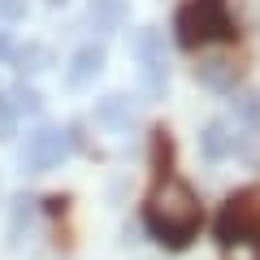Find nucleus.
<instances>
[{
	"label": "nucleus",
	"mask_w": 260,
	"mask_h": 260,
	"mask_svg": "<svg viewBox=\"0 0 260 260\" xmlns=\"http://www.w3.org/2000/svg\"><path fill=\"white\" fill-rule=\"evenodd\" d=\"M143 221H148V230L156 234L169 251H182L186 243L200 234L204 213H200V200H195V191L182 178H165V182H156V191L148 195Z\"/></svg>",
	"instance_id": "f257e3e1"
},
{
	"label": "nucleus",
	"mask_w": 260,
	"mask_h": 260,
	"mask_svg": "<svg viewBox=\"0 0 260 260\" xmlns=\"http://www.w3.org/2000/svg\"><path fill=\"white\" fill-rule=\"evenodd\" d=\"M178 44L182 48H204V44H230L239 35L225 0H186L174 18Z\"/></svg>",
	"instance_id": "f03ea898"
},
{
	"label": "nucleus",
	"mask_w": 260,
	"mask_h": 260,
	"mask_svg": "<svg viewBox=\"0 0 260 260\" xmlns=\"http://www.w3.org/2000/svg\"><path fill=\"white\" fill-rule=\"evenodd\" d=\"M135 56H139V83H143V95L148 100H165V87H169V61H165V39L160 30L143 26L135 35Z\"/></svg>",
	"instance_id": "7ed1b4c3"
},
{
	"label": "nucleus",
	"mask_w": 260,
	"mask_h": 260,
	"mask_svg": "<svg viewBox=\"0 0 260 260\" xmlns=\"http://www.w3.org/2000/svg\"><path fill=\"white\" fill-rule=\"evenodd\" d=\"M65 156H70V130H61V126H39L26 139V148H22L26 174H48V169H56Z\"/></svg>",
	"instance_id": "20e7f679"
},
{
	"label": "nucleus",
	"mask_w": 260,
	"mask_h": 260,
	"mask_svg": "<svg viewBox=\"0 0 260 260\" xmlns=\"http://www.w3.org/2000/svg\"><path fill=\"white\" fill-rule=\"evenodd\" d=\"M260 230V208H256V195H234L230 204L221 208L217 217V239L221 247H239V243H251Z\"/></svg>",
	"instance_id": "39448f33"
},
{
	"label": "nucleus",
	"mask_w": 260,
	"mask_h": 260,
	"mask_svg": "<svg viewBox=\"0 0 260 260\" xmlns=\"http://www.w3.org/2000/svg\"><path fill=\"white\" fill-rule=\"evenodd\" d=\"M100 74H104V48L100 44H83L70 56V65H65V87H70V91H83V87H91Z\"/></svg>",
	"instance_id": "423d86ee"
},
{
	"label": "nucleus",
	"mask_w": 260,
	"mask_h": 260,
	"mask_svg": "<svg viewBox=\"0 0 260 260\" xmlns=\"http://www.w3.org/2000/svg\"><path fill=\"white\" fill-rule=\"evenodd\" d=\"M195 78H200V87H208V91L234 95V87H239V65H234L230 56H204V61L195 65Z\"/></svg>",
	"instance_id": "0eeeda50"
},
{
	"label": "nucleus",
	"mask_w": 260,
	"mask_h": 260,
	"mask_svg": "<svg viewBox=\"0 0 260 260\" xmlns=\"http://www.w3.org/2000/svg\"><path fill=\"white\" fill-rule=\"evenodd\" d=\"M234 148H239V135L230 130V121H208V126L200 130V152H204L208 160L230 156Z\"/></svg>",
	"instance_id": "6e6552de"
},
{
	"label": "nucleus",
	"mask_w": 260,
	"mask_h": 260,
	"mask_svg": "<svg viewBox=\"0 0 260 260\" xmlns=\"http://www.w3.org/2000/svg\"><path fill=\"white\" fill-rule=\"evenodd\" d=\"M126 18H130V0H91V26L104 30V35L121 30Z\"/></svg>",
	"instance_id": "1a4fd4ad"
},
{
	"label": "nucleus",
	"mask_w": 260,
	"mask_h": 260,
	"mask_svg": "<svg viewBox=\"0 0 260 260\" xmlns=\"http://www.w3.org/2000/svg\"><path fill=\"white\" fill-rule=\"evenodd\" d=\"M95 121H104V126H113V130H130L135 126V109H130L126 95H104L100 109H95Z\"/></svg>",
	"instance_id": "9d476101"
},
{
	"label": "nucleus",
	"mask_w": 260,
	"mask_h": 260,
	"mask_svg": "<svg viewBox=\"0 0 260 260\" xmlns=\"http://www.w3.org/2000/svg\"><path fill=\"white\" fill-rule=\"evenodd\" d=\"M9 109H13V117H39V109H44V95L35 91V87H13L9 91Z\"/></svg>",
	"instance_id": "9b49d317"
},
{
	"label": "nucleus",
	"mask_w": 260,
	"mask_h": 260,
	"mask_svg": "<svg viewBox=\"0 0 260 260\" xmlns=\"http://www.w3.org/2000/svg\"><path fill=\"white\" fill-rule=\"evenodd\" d=\"M48 61H52V52L44 44H26V48L13 52V65H18L22 74H39V70H48Z\"/></svg>",
	"instance_id": "f8f14e48"
},
{
	"label": "nucleus",
	"mask_w": 260,
	"mask_h": 260,
	"mask_svg": "<svg viewBox=\"0 0 260 260\" xmlns=\"http://www.w3.org/2000/svg\"><path fill=\"white\" fill-rule=\"evenodd\" d=\"M234 113H239L243 121H251V126H260V95L256 91H239L234 95Z\"/></svg>",
	"instance_id": "ddd939ff"
},
{
	"label": "nucleus",
	"mask_w": 260,
	"mask_h": 260,
	"mask_svg": "<svg viewBox=\"0 0 260 260\" xmlns=\"http://www.w3.org/2000/svg\"><path fill=\"white\" fill-rule=\"evenodd\" d=\"M13 126H18V117H13V109H9V95H0V139H9Z\"/></svg>",
	"instance_id": "4468645a"
},
{
	"label": "nucleus",
	"mask_w": 260,
	"mask_h": 260,
	"mask_svg": "<svg viewBox=\"0 0 260 260\" xmlns=\"http://www.w3.org/2000/svg\"><path fill=\"white\" fill-rule=\"evenodd\" d=\"M26 18V0H0V22H18Z\"/></svg>",
	"instance_id": "2eb2a0df"
},
{
	"label": "nucleus",
	"mask_w": 260,
	"mask_h": 260,
	"mask_svg": "<svg viewBox=\"0 0 260 260\" xmlns=\"http://www.w3.org/2000/svg\"><path fill=\"white\" fill-rule=\"evenodd\" d=\"M48 5H65V0H48Z\"/></svg>",
	"instance_id": "dca6fc26"
}]
</instances>
